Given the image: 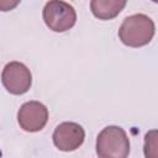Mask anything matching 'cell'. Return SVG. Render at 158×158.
Returning <instances> with one entry per match:
<instances>
[{
  "label": "cell",
  "mask_w": 158,
  "mask_h": 158,
  "mask_svg": "<svg viewBox=\"0 0 158 158\" xmlns=\"http://www.w3.org/2000/svg\"><path fill=\"white\" fill-rule=\"evenodd\" d=\"M156 33V25L153 20L144 14H135L127 16L120 28L118 38L120 41L132 48H139L148 44Z\"/></svg>",
  "instance_id": "obj_1"
},
{
  "label": "cell",
  "mask_w": 158,
  "mask_h": 158,
  "mask_svg": "<svg viewBox=\"0 0 158 158\" xmlns=\"http://www.w3.org/2000/svg\"><path fill=\"white\" fill-rule=\"evenodd\" d=\"M96 154L99 158H128L130 139L120 126H107L96 137Z\"/></svg>",
  "instance_id": "obj_2"
},
{
  "label": "cell",
  "mask_w": 158,
  "mask_h": 158,
  "mask_svg": "<svg viewBox=\"0 0 158 158\" xmlns=\"http://www.w3.org/2000/svg\"><path fill=\"white\" fill-rule=\"evenodd\" d=\"M52 139L59 151L72 152L83 144L85 139V131L77 122H62L54 128Z\"/></svg>",
  "instance_id": "obj_6"
},
{
  "label": "cell",
  "mask_w": 158,
  "mask_h": 158,
  "mask_svg": "<svg viewBox=\"0 0 158 158\" xmlns=\"http://www.w3.org/2000/svg\"><path fill=\"white\" fill-rule=\"evenodd\" d=\"M46 26L54 32H64L70 30L77 22V12L74 7L65 1H48L42 11Z\"/></svg>",
  "instance_id": "obj_3"
},
{
  "label": "cell",
  "mask_w": 158,
  "mask_h": 158,
  "mask_svg": "<svg viewBox=\"0 0 158 158\" xmlns=\"http://www.w3.org/2000/svg\"><path fill=\"white\" fill-rule=\"evenodd\" d=\"M1 81L10 94L22 95L31 88L32 74L23 63L14 60L4 67L1 73Z\"/></svg>",
  "instance_id": "obj_4"
},
{
  "label": "cell",
  "mask_w": 158,
  "mask_h": 158,
  "mask_svg": "<svg viewBox=\"0 0 158 158\" xmlns=\"http://www.w3.org/2000/svg\"><path fill=\"white\" fill-rule=\"evenodd\" d=\"M144 158H158V130H151L144 135Z\"/></svg>",
  "instance_id": "obj_8"
},
{
  "label": "cell",
  "mask_w": 158,
  "mask_h": 158,
  "mask_svg": "<svg viewBox=\"0 0 158 158\" xmlns=\"http://www.w3.org/2000/svg\"><path fill=\"white\" fill-rule=\"evenodd\" d=\"M17 121L23 131L38 132L46 126L48 121V109L40 101H27L19 109Z\"/></svg>",
  "instance_id": "obj_5"
},
{
  "label": "cell",
  "mask_w": 158,
  "mask_h": 158,
  "mask_svg": "<svg viewBox=\"0 0 158 158\" xmlns=\"http://www.w3.org/2000/svg\"><path fill=\"white\" fill-rule=\"evenodd\" d=\"M126 6L125 0H91L90 10L99 20H111L116 17Z\"/></svg>",
  "instance_id": "obj_7"
}]
</instances>
